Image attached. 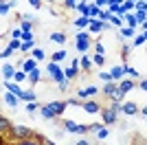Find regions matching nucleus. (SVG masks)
<instances>
[{
  "label": "nucleus",
  "mask_w": 147,
  "mask_h": 145,
  "mask_svg": "<svg viewBox=\"0 0 147 145\" xmlns=\"http://www.w3.org/2000/svg\"><path fill=\"white\" fill-rule=\"evenodd\" d=\"M37 108H40V106H37V103H35V101H29V106H26V110H29L31 115H33V112H35V110H37Z\"/></svg>",
  "instance_id": "72a5a7b5"
},
{
  "label": "nucleus",
  "mask_w": 147,
  "mask_h": 145,
  "mask_svg": "<svg viewBox=\"0 0 147 145\" xmlns=\"http://www.w3.org/2000/svg\"><path fill=\"white\" fill-rule=\"evenodd\" d=\"M75 145H90V141H86V139H79V141H77Z\"/></svg>",
  "instance_id": "49530a36"
},
{
  "label": "nucleus",
  "mask_w": 147,
  "mask_h": 145,
  "mask_svg": "<svg viewBox=\"0 0 147 145\" xmlns=\"http://www.w3.org/2000/svg\"><path fill=\"white\" fill-rule=\"evenodd\" d=\"M110 75H112V79H114V81H121L123 75H125V72H123V66H114V68L110 70Z\"/></svg>",
  "instance_id": "dca6fc26"
},
{
  "label": "nucleus",
  "mask_w": 147,
  "mask_h": 145,
  "mask_svg": "<svg viewBox=\"0 0 147 145\" xmlns=\"http://www.w3.org/2000/svg\"><path fill=\"white\" fill-rule=\"evenodd\" d=\"M110 22L114 24V26H119V24H121V20H119V18H114V16H112V20H110Z\"/></svg>",
  "instance_id": "de8ad7c7"
},
{
  "label": "nucleus",
  "mask_w": 147,
  "mask_h": 145,
  "mask_svg": "<svg viewBox=\"0 0 147 145\" xmlns=\"http://www.w3.org/2000/svg\"><path fill=\"white\" fill-rule=\"evenodd\" d=\"M105 2H110V0H97V7H101V5H105Z\"/></svg>",
  "instance_id": "3c124183"
},
{
  "label": "nucleus",
  "mask_w": 147,
  "mask_h": 145,
  "mask_svg": "<svg viewBox=\"0 0 147 145\" xmlns=\"http://www.w3.org/2000/svg\"><path fill=\"white\" fill-rule=\"evenodd\" d=\"M22 66H24V70H29V72H31V70H35V64H33L31 60H26L24 64H22Z\"/></svg>",
  "instance_id": "7c9ffc66"
},
{
  "label": "nucleus",
  "mask_w": 147,
  "mask_h": 145,
  "mask_svg": "<svg viewBox=\"0 0 147 145\" xmlns=\"http://www.w3.org/2000/svg\"><path fill=\"white\" fill-rule=\"evenodd\" d=\"M66 101H68V106H79L81 99H79V97H70V99H66Z\"/></svg>",
  "instance_id": "2f4dec72"
},
{
  "label": "nucleus",
  "mask_w": 147,
  "mask_h": 145,
  "mask_svg": "<svg viewBox=\"0 0 147 145\" xmlns=\"http://www.w3.org/2000/svg\"><path fill=\"white\" fill-rule=\"evenodd\" d=\"M75 2H77V0H66V2H64V7H66V9H73Z\"/></svg>",
  "instance_id": "79ce46f5"
},
{
  "label": "nucleus",
  "mask_w": 147,
  "mask_h": 145,
  "mask_svg": "<svg viewBox=\"0 0 147 145\" xmlns=\"http://www.w3.org/2000/svg\"><path fill=\"white\" fill-rule=\"evenodd\" d=\"M37 132H33V130H31V127H26V125H13L11 130H9V132L7 134H2V136H9V141H22V139H31V136H35Z\"/></svg>",
  "instance_id": "f257e3e1"
},
{
  "label": "nucleus",
  "mask_w": 147,
  "mask_h": 145,
  "mask_svg": "<svg viewBox=\"0 0 147 145\" xmlns=\"http://www.w3.org/2000/svg\"><path fill=\"white\" fill-rule=\"evenodd\" d=\"M61 125L66 127V132H73V134H81V125H77L75 121H68V119H64V121H61Z\"/></svg>",
  "instance_id": "1a4fd4ad"
},
{
  "label": "nucleus",
  "mask_w": 147,
  "mask_h": 145,
  "mask_svg": "<svg viewBox=\"0 0 147 145\" xmlns=\"http://www.w3.org/2000/svg\"><path fill=\"white\" fill-rule=\"evenodd\" d=\"M81 106H84V110H86V112H90V115H94V112H101V108H103L99 101H84Z\"/></svg>",
  "instance_id": "6e6552de"
},
{
  "label": "nucleus",
  "mask_w": 147,
  "mask_h": 145,
  "mask_svg": "<svg viewBox=\"0 0 147 145\" xmlns=\"http://www.w3.org/2000/svg\"><path fill=\"white\" fill-rule=\"evenodd\" d=\"M11 53H13V48H11V46H9V48H5V53H2V57H9Z\"/></svg>",
  "instance_id": "c03bdc74"
},
{
  "label": "nucleus",
  "mask_w": 147,
  "mask_h": 145,
  "mask_svg": "<svg viewBox=\"0 0 147 145\" xmlns=\"http://www.w3.org/2000/svg\"><path fill=\"white\" fill-rule=\"evenodd\" d=\"M101 18H103V20H112V13L110 11H103V13H101Z\"/></svg>",
  "instance_id": "37998d69"
},
{
  "label": "nucleus",
  "mask_w": 147,
  "mask_h": 145,
  "mask_svg": "<svg viewBox=\"0 0 147 145\" xmlns=\"http://www.w3.org/2000/svg\"><path fill=\"white\" fill-rule=\"evenodd\" d=\"M127 145H147V139L143 136V134L134 132V134H132V139H129V143H127Z\"/></svg>",
  "instance_id": "f8f14e48"
},
{
  "label": "nucleus",
  "mask_w": 147,
  "mask_h": 145,
  "mask_svg": "<svg viewBox=\"0 0 147 145\" xmlns=\"http://www.w3.org/2000/svg\"><path fill=\"white\" fill-rule=\"evenodd\" d=\"M129 53H132V46H129V44H123V46H121V57H123V60H127Z\"/></svg>",
  "instance_id": "4be33fe9"
},
{
  "label": "nucleus",
  "mask_w": 147,
  "mask_h": 145,
  "mask_svg": "<svg viewBox=\"0 0 147 145\" xmlns=\"http://www.w3.org/2000/svg\"><path fill=\"white\" fill-rule=\"evenodd\" d=\"M33 57H35V60H44V51L42 48H35V51H33Z\"/></svg>",
  "instance_id": "473e14b6"
},
{
  "label": "nucleus",
  "mask_w": 147,
  "mask_h": 145,
  "mask_svg": "<svg viewBox=\"0 0 147 145\" xmlns=\"http://www.w3.org/2000/svg\"><path fill=\"white\" fill-rule=\"evenodd\" d=\"M5 99H7V103H9V106H16V103H18V99H16L13 95H7Z\"/></svg>",
  "instance_id": "f704fd0d"
},
{
  "label": "nucleus",
  "mask_w": 147,
  "mask_h": 145,
  "mask_svg": "<svg viewBox=\"0 0 147 145\" xmlns=\"http://www.w3.org/2000/svg\"><path fill=\"white\" fill-rule=\"evenodd\" d=\"M88 16H101V13H99V7H90V9H88Z\"/></svg>",
  "instance_id": "c9c22d12"
},
{
  "label": "nucleus",
  "mask_w": 147,
  "mask_h": 145,
  "mask_svg": "<svg viewBox=\"0 0 147 145\" xmlns=\"http://www.w3.org/2000/svg\"><path fill=\"white\" fill-rule=\"evenodd\" d=\"M31 46H33V42H22V46H20V51H24V53H26V51H29Z\"/></svg>",
  "instance_id": "58836bf2"
},
{
  "label": "nucleus",
  "mask_w": 147,
  "mask_h": 145,
  "mask_svg": "<svg viewBox=\"0 0 147 145\" xmlns=\"http://www.w3.org/2000/svg\"><path fill=\"white\" fill-rule=\"evenodd\" d=\"M2 75H5V77H7V79H11V77H13V75H16V68H13V66H11V64H7V66H5V68H2Z\"/></svg>",
  "instance_id": "6ab92c4d"
},
{
  "label": "nucleus",
  "mask_w": 147,
  "mask_h": 145,
  "mask_svg": "<svg viewBox=\"0 0 147 145\" xmlns=\"http://www.w3.org/2000/svg\"><path fill=\"white\" fill-rule=\"evenodd\" d=\"M101 119H103L105 125H114L117 119H119V112L112 108V106H103V108H101Z\"/></svg>",
  "instance_id": "7ed1b4c3"
},
{
  "label": "nucleus",
  "mask_w": 147,
  "mask_h": 145,
  "mask_svg": "<svg viewBox=\"0 0 147 145\" xmlns=\"http://www.w3.org/2000/svg\"><path fill=\"white\" fill-rule=\"evenodd\" d=\"M13 145H44V136L42 134H35V136H31V139L13 141Z\"/></svg>",
  "instance_id": "423d86ee"
},
{
  "label": "nucleus",
  "mask_w": 147,
  "mask_h": 145,
  "mask_svg": "<svg viewBox=\"0 0 147 145\" xmlns=\"http://www.w3.org/2000/svg\"><path fill=\"white\" fill-rule=\"evenodd\" d=\"M49 70H51V72H57V70H59V68H57L55 64H49Z\"/></svg>",
  "instance_id": "8fccbe9b"
},
{
  "label": "nucleus",
  "mask_w": 147,
  "mask_h": 145,
  "mask_svg": "<svg viewBox=\"0 0 147 145\" xmlns=\"http://www.w3.org/2000/svg\"><path fill=\"white\" fill-rule=\"evenodd\" d=\"M40 79H42V75H40V70H31V75H29V81L31 84H37V81H40Z\"/></svg>",
  "instance_id": "412c9836"
},
{
  "label": "nucleus",
  "mask_w": 147,
  "mask_h": 145,
  "mask_svg": "<svg viewBox=\"0 0 147 145\" xmlns=\"http://www.w3.org/2000/svg\"><path fill=\"white\" fill-rule=\"evenodd\" d=\"M94 48H97V53H99V55H103V46H101L99 42H97V46H94Z\"/></svg>",
  "instance_id": "09e8293b"
},
{
  "label": "nucleus",
  "mask_w": 147,
  "mask_h": 145,
  "mask_svg": "<svg viewBox=\"0 0 147 145\" xmlns=\"http://www.w3.org/2000/svg\"><path fill=\"white\" fill-rule=\"evenodd\" d=\"M136 86H138V81H136V79H121V81H119V95H127L129 90H134Z\"/></svg>",
  "instance_id": "20e7f679"
},
{
  "label": "nucleus",
  "mask_w": 147,
  "mask_h": 145,
  "mask_svg": "<svg viewBox=\"0 0 147 145\" xmlns=\"http://www.w3.org/2000/svg\"><path fill=\"white\" fill-rule=\"evenodd\" d=\"M121 112H125V115H136V112H141V110H138V106H136L134 101H127V103L121 106Z\"/></svg>",
  "instance_id": "9d476101"
},
{
  "label": "nucleus",
  "mask_w": 147,
  "mask_h": 145,
  "mask_svg": "<svg viewBox=\"0 0 147 145\" xmlns=\"http://www.w3.org/2000/svg\"><path fill=\"white\" fill-rule=\"evenodd\" d=\"M123 72H125L127 77H132V79H138V72H136V68L127 66V64H123Z\"/></svg>",
  "instance_id": "f3484780"
},
{
  "label": "nucleus",
  "mask_w": 147,
  "mask_h": 145,
  "mask_svg": "<svg viewBox=\"0 0 147 145\" xmlns=\"http://www.w3.org/2000/svg\"><path fill=\"white\" fill-rule=\"evenodd\" d=\"M81 68H84L86 72H90L92 70V62L88 60V57H84V60H81Z\"/></svg>",
  "instance_id": "393cba45"
},
{
  "label": "nucleus",
  "mask_w": 147,
  "mask_h": 145,
  "mask_svg": "<svg viewBox=\"0 0 147 145\" xmlns=\"http://www.w3.org/2000/svg\"><path fill=\"white\" fill-rule=\"evenodd\" d=\"M29 2H31L33 7H40V0H29Z\"/></svg>",
  "instance_id": "603ef678"
},
{
  "label": "nucleus",
  "mask_w": 147,
  "mask_h": 145,
  "mask_svg": "<svg viewBox=\"0 0 147 145\" xmlns=\"http://www.w3.org/2000/svg\"><path fill=\"white\" fill-rule=\"evenodd\" d=\"M97 136H99V139H105V136H108V130H105V127H101V130L97 132Z\"/></svg>",
  "instance_id": "ea45409f"
},
{
  "label": "nucleus",
  "mask_w": 147,
  "mask_h": 145,
  "mask_svg": "<svg viewBox=\"0 0 147 145\" xmlns=\"http://www.w3.org/2000/svg\"><path fill=\"white\" fill-rule=\"evenodd\" d=\"M101 95H103V99H108V101H114L119 97V81H105Z\"/></svg>",
  "instance_id": "f03ea898"
},
{
  "label": "nucleus",
  "mask_w": 147,
  "mask_h": 145,
  "mask_svg": "<svg viewBox=\"0 0 147 145\" xmlns=\"http://www.w3.org/2000/svg\"><path fill=\"white\" fill-rule=\"evenodd\" d=\"M42 117H44V119H51V121H59V117H57L49 106H44V108H42Z\"/></svg>",
  "instance_id": "4468645a"
},
{
  "label": "nucleus",
  "mask_w": 147,
  "mask_h": 145,
  "mask_svg": "<svg viewBox=\"0 0 147 145\" xmlns=\"http://www.w3.org/2000/svg\"><path fill=\"white\" fill-rule=\"evenodd\" d=\"M53 112H55L57 117H61L64 115V110H66V106H68V101H64V99H57V101H51V103H46Z\"/></svg>",
  "instance_id": "39448f33"
},
{
  "label": "nucleus",
  "mask_w": 147,
  "mask_h": 145,
  "mask_svg": "<svg viewBox=\"0 0 147 145\" xmlns=\"http://www.w3.org/2000/svg\"><path fill=\"white\" fill-rule=\"evenodd\" d=\"M51 40L57 42V44H64L66 42V33H64V31H55V33H51Z\"/></svg>",
  "instance_id": "2eb2a0df"
},
{
  "label": "nucleus",
  "mask_w": 147,
  "mask_h": 145,
  "mask_svg": "<svg viewBox=\"0 0 147 145\" xmlns=\"http://www.w3.org/2000/svg\"><path fill=\"white\" fill-rule=\"evenodd\" d=\"M141 115H143V117H147V106H145V108H141Z\"/></svg>",
  "instance_id": "864d4df0"
},
{
  "label": "nucleus",
  "mask_w": 147,
  "mask_h": 145,
  "mask_svg": "<svg viewBox=\"0 0 147 145\" xmlns=\"http://www.w3.org/2000/svg\"><path fill=\"white\" fill-rule=\"evenodd\" d=\"M127 22H129V26H132V29H134V26H136V20L132 18V16H127Z\"/></svg>",
  "instance_id": "a18cd8bd"
},
{
  "label": "nucleus",
  "mask_w": 147,
  "mask_h": 145,
  "mask_svg": "<svg viewBox=\"0 0 147 145\" xmlns=\"http://www.w3.org/2000/svg\"><path fill=\"white\" fill-rule=\"evenodd\" d=\"M44 145H55L53 141H49V139H44Z\"/></svg>",
  "instance_id": "5fc2aeb1"
},
{
  "label": "nucleus",
  "mask_w": 147,
  "mask_h": 145,
  "mask_svg": "<svg viewBox=\"0 0 147 145\" xmlns=\"http://www.w3.org/2000/svg\"><path fill=\"white\" fill-rule=\"evenodd\" d=\"M138 88L147 92V79H138Z\"/></svg>",
  "instance_id": "4c0bfd02"
},
{
  "label": "nucleus",
  "mask_w": 147,
  "mask_h": 145,
  "mask_svg": "<svg viewBox=\"0 0 147 145\" xmlns=\"http://www.w3.org/2000/svg\"><path fill=\"white\" fill-rule=\"evenodd\" d=\"M20 99H24V101H35V92H22Z\"/></svg>",
  "instance_id": "bb28decb"
},
{
  "label": "nucleus",
  "mask_w": 147,
  "mask_h": 145,
  "mask_svg": "<svg viewBox=\"0 0 147 145\" xmlns=\"http://www.w3.org/2000/svg\"><path fill=\"white\" fill-rule=\"evenodd\" d=\"M143 42H147V31H145V33H143L141 37H136L134 42H132V46H138V44H143Z\"/></svg>",
  "instance_id": "cd10ccee"
},
{
  "label": "nucleus",
  "mask_w": 147,
  "mask_h": 145,
  "mask_svg": "<svg viewBox=\"0 0 147 145\" xmlns=\"http://www.w3.org/2000/svg\"><path fill=\"white\" fill-rule=\"evenodd\" d=\"M68 81H70V79H64V81L59 84V90H61V92H66V90H68Z\"/></svg>",
  "instance_id": "e433bc0d"
},
{
  "label": "nucleus",
  "mask_w": 147,
  "mask_h": 145,
  "mask_svg": "<svg viewBox=\"0 0 147 145\" xmlns=\"http://www.w3.org/2000/svg\"><path fill=\"white\" fill-rule=\"evenodd\" d=\"M11 127H13V123H11V121L7 119V117H0V132H2V134H7L9 130H11Z\"/></svg>",
  "instance_id": "ddd939ff"
},
{
  "label": "nucleus",
  "mask_w": 147,
  "mask_h": 145,
  "mask_svg": "<svg viewBox=\"0 0 147 145\" xmlns=\"http://www.w3.org/2000/svg\"><path fill=\"white\" fill-rule=\"evenodd\" d=\"M105 26H108V24H103V22H90V31L92 33H101Z\"/></svg>",
  "instance_id": "a211bd4d"
},
{
  "label": "nucleus",
  "mask_w": 147,
  "mask_h": 145,
  "mask_svg": "<svg viewBox=\"0 0 147 145\" xmlns=\"http://www.w3.org/2000/svg\"><path fill=\"white\" fill-rule=\"evenodd\" d=\"M64 57H66V51H64V48L53 53V62H59V60H64Z\"/></svg>",
  "instance_id": "a878e982"
},
{
  "label": "nucleus",
  "mask_w": 147,
  "mask_h": 145,
  "mask_svg": "<svg viewBox=\"0 0 147 145\" xmlns=\"http://www.w3.org/2000/svg\"><path fill=\"white\" fill-rule=\"evenodd\" d=\"M75 46H77V51H88V48H90V37H88V33H79Z\"/></svg>",
  "instance_id": "0eeeda50"
},
{
  "label": "nucleus",
  "mask_w": 147,
  "mask_h": 145,
  "mask_svg": "<svg viewBox=\"0 0 147 145\" xmlns=\"http://www.w3.org/2000/svg\"><path fill=\"white\" fill-rule=\"evenodd\" d=\"M66 79V72H61V70H57V72H53V81H57V84H61Z\"/></svg>",
  "instance_id": "b1692460"
},
{
  "label": "nucleus",
  "mask_w": 147,
  "mask_h": 145,
  "mask_svg": "<svg viewBox=\"0 0 147 145\" xmlns=\"http://www.w3.org/2000/svg\"><path fill=\"white\" fill-rule=\"evenodd\" d=\"M101 79H103V81H112V75L110 72H101Z\"/></svg>",
  "instance_id": "a19ab883"
},
{
  "label": "nucleus",
  "mask_w": 147,
  "mask_h": 145,
  "mask_svg": "<svg viewBox=\"0 0 147 145\" xmlns=\"http://www.w3.org/2000/svg\"><path fill=\"white\" fill-rule=\"evenodd\" d=\"M92 95H97V86H88L84 90H77V97H79V99H86V97H92Z\"/></svg>",
  "instance_id": "9b49d317"
},
{
  "label": "nucleus",
  "mask_w": 147,
  "mask_h": 145,
  "mask_svg": "<svg viewBox=\"0 0 147 145\" xmlns=\"http://www.w3.org/2000/svg\"><path fill=\"white\" fill-rule=\"evenodd\" d=\"M75 77H77V66H75V64H73V66H70V68H68V70H66V79H70V81H73Z\"/></svg>",
  "instance_id": "5701e85b"
},
{
  "label": "nucleus",
  "mask_w": 147,
  "mask_h": 145,
  "mask_svg": "<svg viewBox=\"0 0 147 145\" xmlns=\"http://www.w3.org/2000/svg\"><path fill=\"white\" fill-rule=\"evenodd\" d=\"M92 62H94V64H97V66H103V64H105V57H103V55H94V60H92Z\"/></svg>",
  "instance_id": "c85d7f7f"
},
{
  "label": "nucleus",
  "mask_w": 147,
  "mask_h": 145,
  "mask_svg": "<svg viewBox=\"0 0 147 145\" xmlns=\"http://www.w3.org/2000/svg\"><path fill=\"white\" fill-rule=\"evenodd\" d=\"M75 24H77V26H86V24H90V18H88V16H84V18H79Z\"/></svg>",
  "instance_id": "c756f323"
},
{
  "label": "nucleus",
  "mask_w": 147,
  "mask_h": 145,
  "mask_svg": "<svg viewBox=\"0 0 147 145\" xmlns=\"http://www.w3.org/2000/svg\"><path fill=\"white\" fill-rule=\"evenodd\" d=\"M31 29H33V22H31V18H29V16H26V18H22V31H24V33H29Z\"/></svg>",
  "instance_id": "aec40b11"
}]
</instances>
